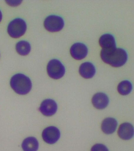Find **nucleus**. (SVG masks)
Returning a JSON list of instances; mask_svg holds the SVG:
<instances>
[{
	"label": "nucleus",
	"instance_id": "1",
	"mask_svg": "<svg viewBox=\"0 0 134 151\" xmlns=\"http://www.w3.org/2000/svg\"><path fill=\"white\" fill-rule=\"evenodd\" d=\"M101 58L105 63L113 67L123 65L128 60V54L124 49L116 48L109 50H102Z\"/></svg>",
	"mask_w": 134,
	"mask_h": 151
},
{
	"label": "nucleus",
	"instance_id": "2",
	"mask_svg": "<svg viewBox=\"0 0 134 151\" xmlns=\"http://www.w3.org/2000/svg\"><path fill=\"white\" fill-rule=\"evenodd\" d=\"M10 84L13 90L20 95L28 94L32 88V83L30 79L21 73L15 74L12 77Z\"/></svg>",
	"mask_w": 134,
	"mask_h": 151
},
{
	"label": "nucleus",
	"instance_id": "3",
	"mask_svg": "<svg viewBox=\"0 0 134 151\" xmlns=\"http://www.w3.org/2000/svg\"><path fill=\"white\" fill-rule=\"evenodd\" d=\"M27 24L23 19H15L9 23L8 27V32L11 37L18 38L25 34L27 30Z\"/></svg>",
	"mask_w": 134,
	"mask_h": 151
},
{
	"label": "nucleus",
	"instance_id": "4",
	"mask_svg": "<svg viewBox=\"0 0 134 151\" xmlns=\"http://www.w3.org/2000/svg\"><path fill=\"white\" fill-rule=\"evenodd\" d=\"M47 71L50 78L57 80L64 76L65 70L64 65L59 60L53 59L48 63Z\"/></svg>",
	"mask_w": 134,
	"mask_h": 151
},
{
	"label": "nucleus",
	"instance_id": "5",
	"mask_svg": "<svg viewBox=\"0 0 134 151\" xmlns=\"http://www.w3.org/2000/svg\"><path fill=\"white\" fill-rule=\"evenodd\" d=\"M44 24L47 30L54 32L59 31L62 29L64 27V22L60 17L51 15L46 18Z\"/></svg>",
	"mask_w": 134,
	"mask_h": 151
},
{
	"label": "nucleus",
	"instance_id": "6",
	"mask_svg": "<svg viewBox=\"0 0 134 151\" xmlns=\"http://www.w3.org/2000/svg\"><path fill=\"white\" fill-rule=\"evenodd\" d=\"M42 137L45 142L52 145L58 141L60 137V132L57 127L49 126L43 131Z\"/></svg>",
	"mask_w": 134,
	"mask_h": 151
},
{
	"label": "nucleus",
	"instance_id": "7",
	"mask_svg": "<svg viewBox=\"0 0 134 151\" xmlns=\"http://www.w3.org/2000/svg\"><path fill=\"white\" fill-rule=\"evenodd\" d=\"M57 103L51 99H46L42 101L39 109L41 113L47 116L53 115L57 111Z\"/></svg>",
	"mask_w": 134,
	"mask_h": 151
},
{
	"label": "nucleus",
	"instance_id": "8",
	"mask_svg": "<svg viewBox=\"0 0 134 151\" xmlns=\"http://www.w3.org/2000/svg\"><path fill=\"white\" fill-rule=\"evenodd\" d=\"M70 54L74 59L81 60L87 56L88 48L84 44L77 42L73 45L70 49Z\"/></svg>",
	"mask_w": 134,
	"mask_h": 151
},
{
	"label": "nucleus",
	"instance_id": "9",
	"mask_svg": "<svg viewBox=\"0 0 134 151\" xmlns=\"http://www.w3.org/2000/svg\"><path fill=\"white\" fill-rule=\"evenodd\" d=\"M99 42L102 50H109L116 48L115 37L110 34H103L100 37Z\"/></svg>",
	"mask_w": 134,
	"mask_h": 151
},
{
	"label": "nucleus",
	"instance_id": "10",
	"mask_svg": "<svg viewBox=\"0 0 134 151\" xmlns=\"http://www.w3.org/2000/svg\"><path fill=\"white\" fill-rule=\"evenodd\" d=\"M92 102L95 108L98 109H102L108 106L109 99L105 93H98L93 96Z\"/></svg>",
	"mask_w": 134,
	"mask_h": 151
},
{
	"label": "nucleus",
	"instance_id": "11",
	"mask_svg": "<svg viewBox=\"0 0 134 151\" xmlns=\"http://www.w3.org/2000/svg\"><path fill=\"white\" fill-rule=\"evenodd\" d=\"M118 134L121 139L125 140L131 139L134 135V128L133 125L129 123L122 124L118 129Z\"/></svg>",
	"mask_w": 134,
	"mask_h": 151
},
{
	"label": "nucleus",
	"instance_id": "12",
	"mask_svg": "<svg viewBox=\"0 0 134 151\" xmlns=\"http://www.w3.org/2000/svg\"><path fill=\"white\" fill-rule=\"evenodd\" d=\"M79 73L81 76L84 78H91L95 75L96 68L91 63L85 62L80 66Z\"/></svg>",
	"mask_w": 134,
	"mask_h": 151
},
{
	"label": "nucleus",
	"instance_id": "13",
	"mask_svg": "<svg viewBox=\"0 0 134 151\" xmlns=\"http://www.w3.org/2000/svg\"><path fill=\"white\" fill-rule=\"evenodd\" d=\"M118 122L113 118H107L105 119L102 124V129L106 134H110L115 132L117 127Z\"/></svg>",
	"mask_w": 134,
	"mask_h": 151
},
{
	"label": "nucleus",
	"instance_id": "14",
	"mask_svg": "<svg viewBox=\"0 0 134 151\" xmlns=\"http://www.w3.org/2000/svg\"><path fill=\"white\" fill-rule=\"evenodd\" d=\"M21 146L24 151H37L39 144L36 138L30 137L23 140Z\"/></svg>",
	"mask_w": 134,
	"mask_h": 151
},
{
	"label": "nucleus",
	"instance_id": "15",
	"mask_svg": "<svg viewBox=\"0 0 134 151\" xmlns=\"http://www.w3.org/2000/svg\"><path fill=\"white\" fill-rule=\"evenodd\" d=\"M31 49L30 43L27 41H19L16 45V50L17 52L23 56L28 55L30 53Z\"/></svg>",
	"mask_w": 134,
	"mask_h": 151
},
{
	"label": "nucleus",
	"instance_id": "16",
	"mask_svg": "<svg viewBox=\"0 0 134 151\" xmlns=\"http://www.w3.org/2000/svg\"><path fill=\"white\" fill-rule=\"evenodd\" d=\"M132 85L130 81L125 80L120 83L118 86V91L122 95H126L129 94L132 90Z\"/></svg>",
	"mask_w": 134,
	"mask_h": 151
},
{
	"label": "nucleus",
	"instance_id": "17",
	"mask_svg": "<svg viewBox=\"0 0 134 151\" xmlns=\"http://www.w3.org/2000/svg\"><path fill=\"white\" fill-rule=\"evenodd\" d=\"M91 151H109L106 146L101 144H97L92 147Z\"/></svg>",
	"mask_w": 134,
	"mask_h": 151
},
{
	"label": "nucleus",
	"instance_id": "18",
	"mask_svg": "<svg viewBox=\"0 0 134 151\" xmlns=\"http://www.w3.org/2000/svg\"><path fill=\"white\" fill-rule=\"evenodd\" d=\"M7 3L9 4L10 6H18L21 3L22 1H6Z\"/></svg>",
	"mask_w": 134,
	"mask_h": 151
},
{
	"label": "nucleus",
	"instance_id": "19",
	"mask_svg": "<svg viewBox=\"0 0 134 151\" xmlns=\"http://www.w3.org/2000/svg\"><path fill=\"white\" fill-rule=\"evenodd\" d=\"M2 18H3V15H2L1 11L0 10V22L1 21Z\"/></svg>",
	"mask_w": 134,
	"mask_h": 151
}]
</instances>
